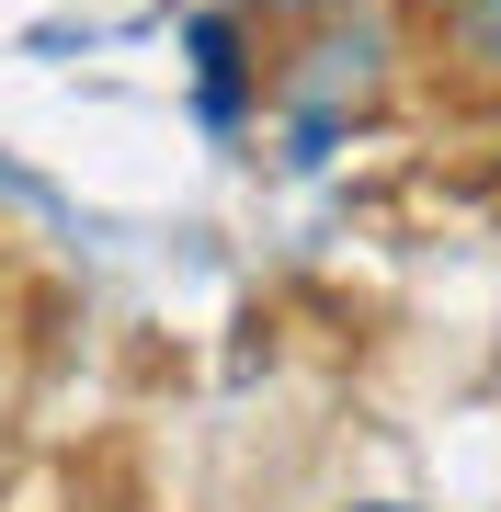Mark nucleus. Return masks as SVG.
I'll return each mask as SVG.
<instances>
[{
    "mask_svg": "<svg viewBox=\"0 0 501 512\" xmlns=\"http://www.w3.org/2000/svg\"><path fill=\"white\" fill-rule=\"evenodd\" d=\"M194 69H205V114L228 126V114H240V23H228V12L194 23Z\"/></svg>",
    "mask_w": 501,
    "mask_h": 512,
    "instance_id": "nucleus-1",
    "label": "nucleus"
},
{
    "mask_svg": "<svg viewBox=\"0 0 501 512\" xmlns=\"http://www.w3.org/2000/svg\"><path fill=\"white\" fill-rule=\"evenodd\" d=\"M456 23H467V57H479V69H501V0H467Z\"/></svg>",
    "mask_w": 501,
    "mask_h": 512,
    "instance_id": "nucleus-2",
    "label": "nucleus"
},
{
    "mask_svg": "<svg viewBox=\"0 0 501 512\" xmlns=\"http://www.w3.org/2000/svg\"><path fill=\"white\" fill-rule=\"evenodd\" d=\"M433 12H467V0H433Z\"/></svg>",
    "mask_w": 501,
    "mask_h": 512,
    "instance_id": "nucleus-3",
    "label": "nucleus"
},
{
    "mask_svg": "<svg viewBox=\"0 0 501 512\" xmlns=\"http://www.w3.org/2000/svg\"><path fill=\"white\" fill-rule=\"evenodd\" d=\"M365 512H399V501H365Z\"/></svg>",
    "mask_w": 501,
    "mask_h": 512,
    "instance_id": "nucleus-4",
    "label": "nucleus"
},
{
    "mask_svg": "<svg viewBox=\"0 0 501 512\" xmlns=\"http://www.w3.org/2000/svg\"><path fill=\"white\" fill-rule=\"evenodd\" d=\"M285 12H308V0H285Z\"/></svg>",
    "mask_w": 501,
    "mask_h": 512,
    "instance_id": "nucleus-5",
    "label": "nucleus"
}]
</instances>
